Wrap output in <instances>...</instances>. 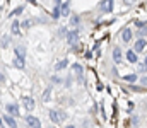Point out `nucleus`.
I'll use <instances>...</instances> for the list:
<instances>
[{
    "instance_id": "7c9ffc66",
    "label": "nucleus",
    "mask_w": 147,
    "mask_h": 128,
    "mask_svg": "<svg viewBox=\"0 0 147 128\" xmlns=\"http://www.w3.org/2000/svg\"><path fill=\"white\" fill-rule=\"evenodd\" d=\"M0 84H5V77H3V74L0 72Z\"/></svg>"
},
{
    "instance_id": "7ed1b4c3",
    "label": "nucleus",
    "mask_w": 147,
    "mask_h": 128,
    "mask_svg": "<svg viewBox=\"0 0 147 128\" xmlns=\"http://www.w3.org/2000/svg\"><path fill=\"white\" fill-rule=\"evenodd\" d=\"M26 123H28V127H31V128H41V121L38 120L36 116H26Z\"/></svg>"
},
{
    "instance_id": "423d86ee",
    "label": "nucleus",
    "mask_w": 147,
    "mask_h": 128,
    "mask_svg": "<svg viewBox=\"0 0 147 128\" xmlns=\"http://www.w3.org/2000/svg\"><path fill=\"white\" fill-rule=\"evenodd\" d=\"M146 50V38H139L135 41V46H134V51L135 53H142Z\"/></svg>"
},
{
    "instance_id": "f3484780",
    "label": "nucleus",
    "mask_w": 147,
    "mask_h": 128,
    "mask_svg": "<svg viewBox=\"0 0 147 128\" xmlns=\"http://www.w3.org/2000/svg\"><path fill=\"white\" fill-rule=\"evenodd\" d=\"M14 51H16V56H21V58H26V48H22V46H19V48H16Z\"/></svg>"
},
{
    "instance_id": "9d476101",
    "label": "nucleus",
    "mask_w": 147,
    "mask_h": 128,
    "mask_svg": "<svg viewBox=\"0 0 147 128\" xmlns=\"http://www.w3.org/2000/svg\"><path fill=\"white\" fill-rule=\"evenodd\" d=\"M50 120H51V123H55V125H58V123H62V118H60V113H58L57 109H50Z\"/></svg>"
},
{
    "instance_id": "dca6fc26",
    "label": "nucleus",
    "mask_w": 147,
    "mask_h": 128,
    "mask_svg": "<svg viewBox=\"0 0 147 128\" xmlns=\"http://www.w3.org/2000/svg\"><path fill=\"white\" fill-rule=\"evenodd\" d=\"M67 67H69V60H60V62L55 65V70L60 72V70H63V68H67Z\"/></svg>"
},
{
    "instance_id": "c85d7f7f",
    "label": "nucleus",
    "mask_w": 147,
    "mask_h": 128,
    "mask_svg": "<svg viewBox=\"0 0 147 128\" xmlns=\"http://www.w3.org/2000/svg\"><path fill=\"white\" fill-rule=\"evenodd\" d=\"M123 2H125V3H127V5H134V3H135V2H137V0H123Z\"/></svg>"
},
{
    "instance_id": "f03ea898",
    "label": "nucleus",
    "mask_w": 147,
    "mask_h": 128,
    "mask_svg": "<svg viewBox=\"0 0 147 128\" xmlns=\"http://www.w3.org/2000/svg\"><path fill=\"white\" fill-rule=\"evenodd\" d=\"M60 15H63V17L70 15V0H65L63 3H60Z\"/></svg>"
},
{
    "instance_id": "6e6552de",
    "label": "nucleus",
    "mask_w": 147,
    "mask_h": 128,
    "mask_svg": "<svg viewBox=\"0 0 147 128\" xmlns=\"http://www.w3.org/2000/svg\"><path fill=\"white\" fill-rule=\"evenodd\" d=\"M22 104H24V108H26L28 111H33V109H34V99H33V97L24 96V97H22Z\"/></svg>"
},
{
    "instance_id": "f257e3e1",
    "label": "nucleus",
    "mask_w": 147,
    "mask_h": 128,
    "mask_svg": "<svg viewBox=\"0 0 147 128\" xmlns=\"http://www.w3.org/2000/svg\"><path fill=\"white\" fill-rule=\"evenodd\" d=\"M113 5H115V0H101L99 2V10L103 14H110V12H113Z\"/></svg>"
},
{
    "instance_id": "20e7f679",
    "label": "nucleus",
    "mask_w": 147,
    "mask_h": 128,
    "mask_svg": "<svg viewBox=\"0 0 147 128\" xmlns=\"http://www.w3.org/2000/svg\"><path fill=\"white\" fill-rule=\"evenodd\" d=\"M5 109H7V113H9L10 116H14V118H17V116H19V113H21V109H19V106H17V104H7V106H5Z\"/></svg>"
},
{
    "instance_id": "a878e982",
    "label": "nucleus",
    "mask_w": 147,
    "mask_h": 128,
    "mask_svg": "<svg viewBox=\"0 0 147 128\" xmlns=\"http://www.w3.org/2000/svg\"><path fill=\"white\" fill-rule=\"evenodd\" d=\"M22 27H31V19L24 21V22H22Z\"/></svg>"
},
{
    "instance_id": "cd10ccee",
    "label": "nucleus",
    "mask_w": 147,
    "mask_h": 128,
    "mask_svg": "<svg viewBox=\"0 0 147 128\" xmlns=\"http://www.w3.org/2000/svg\"><path fill=\"white\" fill-rule=\"evenodd\" d=\"M132 123L134 125H139V116H132Z\"/></svg>"
},
{
    "instance_id": "1a4fd4ad",
    "label": "nucleus",
    "mask_w": 147,
    "mask_h": 128,
    "mask_svg": "<svg viewBox=\"0 0 147 128\" xmlns=\"http://www.w3.org/2000/svg\"><path fill=\"white\" fill-rule=\"evenodd\" d=\"M65 38H67V41H69V44H75L77 43V40H79V33L74 29V31H69L67 34H65Z\"/></svg>"
},
{
    "instance_id": "f8f14e48",
    "label": "nucleus",
    "mask_w": 147,
    "mask_h": 128,
    "mask_svg": "<svg viewBox=\"0 0 147 128\" xmlns=\"http://www.w3.org/2000/svg\"><path fill=\"white\" fill-rule=\"evenodd\" d=\"M127 60H128L130 63H137V62H139V56H137V53H135L134 50H127Z\"/></svg>"
},
{
    "instance_id": "2eb2a0df",
    "label": "nucleus",
    "mask_w": 147,
    "mask_h": 128,
    "mask_svg": "<svg viewBox=\"0 0 147 128\" xmlns=\"http://www.w3.org/2000/svg\"><path fill=\"white\" fill-rule=\"evenodd\" d=\"M121 79H123L125 82H128V84H135V82H137V75H135V74H127V75H123Z\"/></svg>"
},
{
    "instance_id": "412c9836",
    "label": "nucleus",
    "mask_w": 147,
    "mask_h": 128,
    "mask_svg": "<svg viewBox=\"0 0 147 128\" xmlns=\"http://www.w3.org/2000/svg\"><path fill=\"white\" fill-rule=\"evenodd\" d=\"M60 17V5H55L53 7V19H58Z\"/></svg>"
},
{
    "instance_id": "5701e85b",
    "label": "nucleus",
    "mask_w": 147,
    "mask_h": 128,
    "mask_svg": "<svg viewBox=\"0 0 147 128\" xmlns=\"http://www.w3.org/2000/svg\"><path fill=\"white\" fill-rule=\"evenodd\" d=\"M139 72H142V74H146V62H142V63L139 65Z\"/></svg>"
},
{
    "instance_id": "4468645a",
    "label": "nucleus",
    "mask_w": 147,
    "mask_h": 128,
    "mask_svg": "<svg viewBox=\"0 0 147 128\" xmlns=\"http://www.w3.org/2000/svg\"><path fill=\"white\" fill-rule=\"evenodd\" d=\"M10 31H12L14 36H19V34H21V22H19V21H14L12 26H10Z\"/></svg>"
},
{
    "instance_id": "c756f323",
    "label": "nucleus",
    "mask_w": 147,
    "mask_h": 128,
    "mask_svg": "<svg viewBox=\"0 0 147 128\" xmlns=\"http://www.w3.org/2000/svg\"><path fill=\"white\" fill-rule=\"evenodd\" d=\"M130 89H132V90H134V92H140V90H142V89H139V87H135V85H132V87H130Z\"/></svg>"
},
{
    "instance_id": "72a5a7b5",
    "label": "nucleus",
    "mask_w": 147,
    "mask_h": 128,
    "mask_svg": "<svg viewBox=\"0 0 147 128\" xmlns=\"http://www.w3.org/2000/svg\"><path fill=\"white\" fill-rule=\"evenodd\" d=\"M29 2H33V3H34V0H29Z\"/></svg>"
},
{
    "instance_id": "a211bd4d",
    "label": "nucleus",
    "mask_w": 147,
    "mask_h": 128,
    "mask_svg": "<svg viewBox=\"0 0 147 128\" xmlns=\"http://www.w3.org/2000/svg\"><path fill=\"white\" fill-rule=\"evenodd\" d=\"M134 24H135V27H139V29H146V21L137 19V21H134Z\"/></svg>"
},
{
    "instance_id": "4be33fe9",
    "label": "nucleus",
    "mask_w": 147,
    "mask_h": 128,
    "mask_svg": "<svg viewBox=\"0 0 147 128\" xmlns=\"http://www.w3.org/2000/svg\"><path fill=\"white\" fill-rule=\"evenodd\" d=\"M69 17H70L72 26H77V24H79V15H75V14H74V15H69Z\"/></svg>"
},
{
    "instance_id": "aec40b11",
    "label": "nucleus",
    "mask_w": 147,
    "mask_h": 128,
    "mask_svg": "<svg viewBox=\"0 0 147 128\" xmlns=\"http://www.w3.org/2000/svg\"><path fill=\"white\" fill-rule=\"evenodd\" d=\"M9 43H10V38H9V36H3V38L0 40V44H2V48H7V46H9Z\"/></svg>"
},
{
    "instance_id": "39448f33",
    "label": "nucleus",
    "mask_w": 147,
    "mask_h": 128,
    "mask_svg": "<svg viewBox=\"0 0 147 128\" xmlns=\"http://www.w3.org/2000/svg\"><path fill=\"white\" fill-rule=\"evenodd\" d=\"M132 38H134L132 29H130V27H125V29L121 31V41H123V43H130V41H132Z\"/></svg>"
},
{
    "instance_id": "6ab92c4d",
    "label": "nucleus",
    "mask_w": 147,
    "mask_h": 128,
    "mask_svg": "<svg viewBox=\"0 0 147 128\" xmlns=\"http://www.w3.org/2000/svg\"><path fill=\"white\" fill-rule=\"evenodd\" d=\"M22 12H24V7L21 5V7H17L16 10H12V14H10V15H12V17H16V15H21Z\"/></svg>"
},
{
    "instance_id": "0eeeda50",
    "label": "nucleus",
    "mask_w": 147,
    "mask_h": 128,
    "mask_svg": "<svg viewBox=\"0 0 147 128\" xmlns=\"http://www.w3.org/2000/svg\"><path fill=\"white\" fill-rule=\"evenodd\" d=\"M121 60H123V53H121V50H120V48H113V62H115L116 65H120Z\"/></svg>"
},
{
    "instance_id": "b1692460",
    "label": "nucleus",
    "mask_w": 147,
    "mask_h": 128,
    "mask_svg": "<svg viewBox=\"0 0 147 128\" xmlns=\"http://www.w3.org/2000/svg\"><path fill=\"white\" fill-rule=\"evenodd\" d=\"M58 34H60V36L63 38V36L67 34V29H65V27H60V29H58Z\"/></svg>"
},
{
    "instance_id": "473e14b6",
    "label": "nucleus",
    "mask_w": 147,
    "mask_h": 128,
    "mask_svg": "<svg viewBox=\"0 0 147 128\" xmlns=\"http://www.w3.org/2000/svg\"><path fill=\"white\" fill-rule=\"evenodd\" d=\"M65 128H75V127H74V125H69V127H65Z\"/></svg>"
},
{
    "instance_id": "ddd939ff",
    "label": "nucleus",
    "mask_w": 147,
    "mask_h": 128,
    "mask_svg": "<svg viewBox=\"0 0 147 128\" xmlns=\"http://www.w3.org/2000/svg\"><path fill=\"white\" fill-rule=\"evenodd\" d=\"M3 121H5L10 128H17V121H16L14 116H10V115H3Z\"/></svg>"
},
{
    "instance_id": "2f4dec72",
    "label": "nucleus",
    "mask_w": 147,
    "mask_h": 128,
    "mask_svg": "<svg viewBox=\"0 0 147 128\" xmlns=\"http://www.w3.org/2000/svg\"><path fill=\"white\" fill-rule=\"evenodd\" d=\"M62 3V0H55V5H60Z\"/></svg>"
},
{
    "instance_id": "bb28decb",
    "label": "nucleus",
    "mask_w": 147,
    "mask_h": 128,
    "mask_svg": "<svg viewBox=\"0 0 147 128\" xmlns=\"http://www.w3.org/2000/svg\"><path fill=\"white\" fill-rule=\"evenodd\" d=\"M51 82H55V84H60V82H62V79H58V77H51Z\"/></svg>"
},
{
    "instance_id": "393cba45",
    "label": "nucleus",
    "mask_w": 147,
    "mask_h": 128,
    "mask_svg": "<svg viewBox=\"0 0 147 128\" xmlns=\"http://www.w3.org/2000/svg\"><path fill=\"white\" fill-rule=\"evenodd\" d=\"M50 99V89H46V92L43 94V101H48Z\"/></svg>"
},
{
    "instance_id": "9b49d317",
    "label": "nucleus",
    "mask_w": 147,
    "mask_h": 128,
    "mask_svg": "<svg viewBox=\"0 0 147 128\" xmlns=\"http://www.w3.org/2000/svg\"><path fill=\"white\" fill-rule=\"evenodd\" d=\"M12 65H14L16 68H19V70H22V68L26 67V58H21V56H16V58H14V62H12Z\"/></svg>"
}]
</instances>
